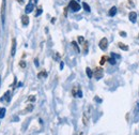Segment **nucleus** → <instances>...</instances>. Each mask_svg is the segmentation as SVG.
<instances>
[{
    "instance_id": "nucleus-9",
    "label": "nucleus",
    "mask_w": 139,
    "mask_h": 135,
    "mask_svg": "<svg viewBox=\"0 0 139 135\" xmlns=\"http://www.w3.org/2000/svg\"><path fill=\"white\" fill-rule=\"evenodd\" d=\"M4 11H5V0H3L2 3V22L4 24Z\"/></svg>"
},
{
    "instance_id": "nucleus-18",
    "label": "nucleus",
    "mask_w": 139,
    "mask_h": 135,
    "mask_svg": "<svg viewBox=\"0 0 139 135\" xmlns=\"http://www.w3.org/2000/svg\"><path fill=\"white\" fill-rule=\"evenodd\" d=\"M111 56H112V57H113L114 59H119V58H120V56H119V55H115V54H113V53L111 54Z\"/></svg>"
},
{
    "instance_id": "nucleus-22",
    "label": "nucleus",
    "mask_w": 139,
    "mask_h": 135,
    "mask_svg": "<svg viewBox=\"0 0 139 135\" xmlns=\"http://www.w3.org/2000/svg\"><path fill=\"white\" fill-rule=\"evenodd\" d=\"M19 64H20V66H21V68H25V66H26V63H25L24 61H21Z\"/></svg>"
},
{
    "instance_id": "nucleus-2",
    "label": "nucleus",
    "mask_w": 139,
    "mask_h": 135,
    "mask_svg": "<svg viewBox=\"0 0 139 135\" xmlns=\"http://www.w3.org/2000/svg\"><path fill=\"white\" fill-rule=\"evenodd\" d=\"M107 46H108V41H107V39H106V38H103V39L100 41V48H101L102 50H106Z\"/></svg>"
},
{
    "instance_id": "nucleus-1",
    "label": "nucleus",
    "mask_w": 139,
    "mask_h": 135,
    "mask_svg": "<svg viewBox=\"0 0 139 135\" xmlns=\"http://www.w3.org/2000/svg\"><path fill=\"white\" fill-rule=\"evenodd\" d=\"M70 9H71L73 12H78V11L80 10V5L78 2H76L75 0H72L71 2H70Z\"/></svg>"
},
{
    "instance_id": "nucleus-7",
    "label": "nucleus",
    "mask_w": 139,
    "mask_h": 135,
    "mask_svg": "<svg viewBox=\"0 0 139 135\" xmlns=\"http://www.w3.org/2000/svg\"><path fill=\"white\" fill-rule=\"evenodd\" d=\"M15 52H16V40L14 39L13 40V44H12V49H11V55L14 56L15 55Z\"/></svg>"
},
{
    "instance_id": "nucleus-20",
    "label": "nucleus",
    "mask_w": 139,
    "mask_h": 135,
    "mask_svg": "<svg viewBox=\"0 0 139 135\" xmlns=\"http://www.w3.org/2000/svg\"><path fill=\"white\" fill-rule=\"evenodd\" d=\"M120 35H121V37H126L127 35H126V32H124V31H121L120 32Z\"/></svg>"
},
{
    "instance_id": "nucleus-3",
    "label": "nucleus",
    "mask_w": 139,
    "mask_h": 135,
    "mask_svg": "<svg viewBox=\"0 0 139 135\" xmlns=\"http://www.w3.org/2000/svg\"><path fill=\"white\" fill-rule=\"evenodd\" d=\"M33 9H34V3L32 2V0H30L29 1V3L26 5V9H25V11H26V13L28 14V13H31L32 11H33Z\"/></svg>"
},
{
    "instance_id": "nucleus-28",
    "label": "nucleus",
    "mask_w": 139,
    "mask_h": 135,
    "mask_svg": "<svg viewBox=\"0 0 139 135\" xmlns=\"http://www.w3.org/2000/svg\"><path fill=\"white\" fill-rule=\"evenodd\" d=\"M18 2L19 3H22V0H18Z\"/></svg>"
},
{
    "instance_id": "nucleus-19",
    "label": "nucleus",
    "mask_w": 139,
    "mask_h": 135,
    "mask_svg": "<svg viewBox=\"0 0 139 135\" xmlns=\"http://www.w3.org/2000/svg\"><path fill=\"white\" fill-rule=\"evenodd\" d=\"M77 97H79V98H82V97H83V92H82V90H78V92H77Z\"/></svg>"
},
{
    "instance_id": "nucleus-21",
    "label": "nucleus",
    "mask_w": 139,
    "mask_h": 135,
    "mask_svg": "<svg viewBox=\"0 0 139 135\" xmlns=\"http://www.w3.org/2000/svg\"><path fill=\"white\" fill-rule=\"evenodd\" d=\"M78 41H79V43H83L84 42V38L83 37H79L78 38Z\"/></svg>"
},
{
    "instance_id": "nucleus-4",
    "label": "nucleus",
    "mask_w": 139,
    "mask_h": 135,
    "mask_svg": "<svg viewBox=\"0 0 139 135\" xmlns=\"http://www.w3.org/2000/svg\"><path fill=\"white\" fill-rule=\"evenodd\" d=\"M103 75H104L103 69H96V71H95V73H94V76H95L96 80H101V78L103 77Z\"/></svg>"
},
{
    "instance_id": "nucleus-8",
    "label": "nucleus",
    "mask_w": 139,
    "mask_h": 135,
    "mask_svg": "<svg viewBox=\"0 0 139 135\" xmlns=\"http://www.w3.org/2000/svg\"><path fill=\"white\" fill-rule=\"evenodd\" d=\"M117 14V8L115 7H112L110 10H109V16H114Z\"/></svg>"
},
{
    "instance_id": "nucleus-6",
    "label": "nucleus",
    "mask_w": 139,
    "mask_h": 135,
    "mask_svg": "<svg viewBox=\"0 0 139 135\" xmlns=\"http://www.w3.org/2000/svg\"><path fill=\"white\" fill-rule=\"evenodd\" d=\"M21 22H22V25H24V26H28L29 25V17L27 15H24L21 17Z\"/></svg>"
},
{
    "instance_id": "nucleus-29",
    "label": "nucleus",
    "mask_w": 139,
    "mask_h": 135,
    "mask_svg": "<svg viewBox=\"0 0 139 135\" xmlns=\"http://www.w3.org/2000/svg\"><path fill=\"white\" fill-rule=\"evenodd\" d=\"M38 1H39V0H34V2H36V3H38Z\"/></svg>"
},
{
    "instance_id": "nucleus-13",
    "label": "nucleus",
    "mask_w": 139,
    "mask_h": 135,
    "mask_svg": "<svg viewBox=\"0 0 139 135\" xmlns=\"http://www.w3.org/2000/svg\"><path fill=\"white\" fill-rule=\"evenodd\" d=\"M83 8L85 9V11H87V12H90V7H89L86 2H84V3H83Z\"/></svg>"
},
{
    "instance_id": "nucleus-27",
    "label": "nucleus",
    "mask_w": 139,
    "mask_h": 135,
    "mask_svg": "<svg viewBox=\"0 0 139 135\" xmlns=\"http://www.w3.org/2000/svg\"><path fill=\"white\" fill-rule=\"evenodd\" d=\"M95 101H97V102H102V100L99 99V98H95Z\"/></svg>"
},
{
    "instance_id": "nucleus-26",
    "label": "nucleus",
    "mask_w": 139,
    "mask_h": 135,
    "mask_svg": "<svg viewBox=\"0 0 139 135\" xmlns=\"http://www.w3.org/2000/svg\"><path fill=\"white\" fill-rule=\"evenodd\" d=\"M29 100H30V101H34V100H36V98H34V97H30Z\"/></svg>"
},
{
    "instance_id": "nucleus-16",
    "label": "nucleus",
    "mask_w": 139,
    "mask_h": 135,
    "mask_svg": "<svg viewBox=\"0 0 139 135\" xmlns=\"http://www.w3.org/2000/svg\"><path fill=\"white\" fill-rule=\"evenodd\" d=\"M108 61H109V63H110V64H112V65H113V64H115V62H117V61H115V59H114L113 57L109 58V59H108Z\"/></svg>"
},
{
    "instance_id": "nucleus-24",
    "label": "nucleus",
    "mask_w": 139,
    "mask_h": 135,
    "mask_svg": "<svg viewBox=\"0 0 139 135\" xmlns=\"http://www.w3.org/2000/svg\"><path fill=\"white\" fill-rule=\"evenodd\" d=\"M63 66H64V63H63V62H61V63H60V69H61V70L63 69Z\"/></svg>"
},
{
    "instance_id": "nucleus-17",
    "label": "nucleus",
    "mask_w": 139,
    "mask_h": 135,
    "mask_svg": "<svg viewBox=\"0 0 139 135\" xmlns=\"http://www.w3.org/2000/svg\"><path fill=\"white\" fill-rule=\"evenodd\" d=\"M42 12H43L42 8H39V9H38V11H37V13H36V16H40V15L42 14Z\"/></svg>"
},
{
    "instance_id": "nucleus-14",
    "label": "nucleus",
    "mask_w": 139,
    "mask_h": 135,
    "mask_svg": "<svg viewBox=\"0 0 139 135\" xmlns=\"http://www.w3.org/2000/svg\"><path fill=\"white\" fill-rule=\"evenodd\" d=\"M72 44H73V46L75 47L76 52H77V53H79V52H80V49H79V47H78V45H77V43H76V42H72Z\"/></svg>"
},
{
    "instance_id": "nucleus-15",
    "label": "nucleus",
    "mask_w": 139,
    "mask_h": 135,
    "mask_svg": "<svg viewBox=\"0 0 139 135\" xmlns=\"http://www.w3.org/2000/svg\"><path fill=\"white\" fill-rule=\"evenodd\" d=\"M39 78H42V77H46V76H47V73H46V72H41V73H39Z\"/></svg>"
},
{
    "instance_id": "nucleus-25",
    "label": "nucleus",
    "mask_w": 139,
    "mask_h": 135,
    "mask_svg": "<svg viewBox=\"0 0 139 135\" xmlns=\"http://www.w3.org/2000/svg\"><path fill=\"white\" fill-rule=\"evenodd\" d=\"M104 62H105V58H104V57H103V58H102V60H101V64H103Z\"/></svg>"
},
{
    "instance_id": "nucleus-23",
    "label": "nucleus",
    "mask_w": 139,
    "mask_h": 135,
    "mask_svg": "<svg viewBox=\"0 0 139 135\" xmlns=\"http://www.w3.org/2000/svg\"><path fill=\"white\" fill-rule=\"evenodd\" d=\"M34 63H36V65H37V66H39V60H38V59L34 60Z\"/></svg>"
},
{
    "instance_id": "nucleus-5",
    "label": "nucleus",
    "mask_w": 139,
    "mask_h": 135,
    "mask_svg": "<svg viewBox=\"0 0 139 135\" xmlns=\"http://www.w3.org/2000/svg\"><path fill=\"white\" fill-rule=\"evenodd\" d=\"M129 17H130V20L132 22H136V20H137V14L135 12H131L130 15H129Z\"/></svg>"
},
{
    "instance_id": "nucleus-12",
    "label": "nucleus",
    "mask_w": 139,
    "mask_h": 135,
    "mask_svg": "<svg viewBox=\"0 0 139 135\" xmlns=\"http://www.w3.org/2000/svg\"><path fill=\"white\" fill-rule=\"evenodd\" d=\"M5 116V108H0V119Z\"/></svg>"
},
{
    "instance_id": "nucleus-10",
    "label": "nucleus",
    "mask_w": 139,
    "mask_h": 135,
    "mask_svg": "<svg viewBox=\"0 0 139 135\" xmlns=\"http://www.w3.org/2000/svg\"><path fill=\"white\" fill-rule=\"evenodd\" d=\"M86 72H87V75L89 78H92V75H93V73H92V70L90 69V68H87L86 69Z\"/></svg>"
},
{
    "instance_id": "nucleus-11",
    "label": "nucleus",
    "mask_w": 139,
    "mask_h": 135,
    "mask_svg": "<svg viewBox=\"0 0 139 135\" xmlns=\"http://www.w3.org/2000/svg\"><path fill=\"white\" fill-rule=\"evenodd\" d=\"M118 46H119L121 49H123V50H127V49H129V46H126V45H124L123 43H119Z\"/></svg>"
}]
</instances>
